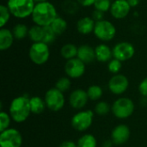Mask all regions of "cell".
I'll return each mask as SVG.
<instances>
[{
  "label": "cell",
  "mask_w": 147,
  "mask_h": 147,
  "mask_svg": "<svg viewBox=\"0 0 147 147\" xmlns=\"http://www.w3.org/2000/svg\"><path fill=\"white\" fill-rule=\"evenodd\" d=\"M48 46L49 45L43 42L33 43L28 52L30 60L37 65L46 64L50 58V49Z\"/></svg>",
  "instance_id": "5"
},
{
  "label": "cell",
  "mask_w": 147,
  "mask_h": 147,
  "mask_svg": "<svg viewBox=\"0 0 147 147\" xmlns=\"http://www.w3.org/2000/svg\"><path fill=\"white\" fill-rule=\"evenodd\" d=\"M50 27L52 28V29L54 31V33L58 35H61L63 34L66 29H67V27H68V24H67V22L60 17V16H58L53 22L52 24L50 25Z\"/></svg>",
  "instance_id": "22"
},
{
  "label": "cell",
  "mask_w": 147,
  "mask_h": 147,
  "mask_svg": "<svg viewBox=\"0 0 147 147\" xmlns=\"http://www.w3.org/2000/svg\"><path fill=\"white\" fill-rule=\"evenodd\" d=\"M11 13L8 9L7 5L1 4L0 5V27L4 28V26L8 23L10 18Z\"/></svg>",
  "instance_id": "30"
},
{
  "label": "cell",
  "mask_w": 147,
  "mask_h": 147,
  "mask_svg": "<svg viewBox=\"0 0 147 147\" xmlns=\"http://www.w3.org/2000/svg\"><path fill=\"white\" fill-rule=\"evenodd\" d=\"M47 108H48L51 111L58 112L61 110L65 103V99L64 93L59 90L57 88H51L49 89L44 97Z\"/></svg>",
  "instance_id": "7"
},
{
  "label": "cell",
  "mask_w": 147,
  "mask_h": 147,
  "mask_svg": "<svg viewBox=\"0 0 147 147\" xmlns=\"http://www.w3.org/2000/svg\"><path fill=\"white\" fill-rule=\"evenodd\" d=\"M31 113L34 115H40L44 112L47 108L45 100L40 96H33L29 99Z\"/></svg>",
  "instance_id": "20"
},
{
  "label": "cell",
  "mask_w": 147,
  "mask_h": 147,
  "mask_svg": "<svg viewBox=\"0 0 147 147\" xmlns=\"http://www.w3.org/2000/svg\"><path fill=\"white\" fill-rule=\"evenodd\" d=\"M93 34L98 40L103 42H108L115 37L116 28L111 22L103 19L102 21L96 22Z\"/></svg>",
  "instance_id": "6"
},
{
  "label": "cell",
  "mask_w": 147,
  "mask_h": 147,
  "mask_svg": "<svg viewBox=\"0 0 147 147\" xmlns=\"http://www.w3.org/2000/svg\"><path fill=\"white\" fill-rule=\"evenodd\" d=\"M22 136L15 128H8L0 134V147H22Z\"/></svg>",
  "instance_id": "9"
},
{
  "label": "cell",
  "mask_w": 147,
  "mask_h": 147,
  "mask_svg": "<svg viewBox=\"0 0 147 147\" xmlns=\"http://www.w3.org/2000/svg\"><path fill=\"white\" fill-rule=\"evenodd\" d=\"M110 110H111V106L107 102H104V101L98 102L96 104L95 109H94L95 114H96L100 116L107 115L110 112Z\"/></svg>",
  "instance_id": "29"
},
{
  "label": "cell",
  "mask_w": 147,
  "mask_h": 147,
  "mask_svg": "<svg viewBox=\"0 0 147 147\" xmlns=\"http://www.w3.org/2000/svg\"><path fill=\"white\" fill-rule=\"evenodd\" d=\"M65 72L66 76L70 78H79L85 72V64L78 58L66 60V63L65 65Z\"/></svg>",
  "instance_id": "12"
},
{
  "label": "cell",
  "mask_w": 147,
  "mask_h": 147,
  "mask_svg": "<svg viewBox=\"0 0 147 147\" xmlns=\"http://www.w3.org/2000/svg\"><path fill=\"white\" fill-rule=\"evenodd\" d=\"M139 91L143 96V97L147 98V78H144L140 82V84L139 85Z\"/></svg>",
  "instance_id": "35"
},
{
  "label": "cell",
  "mask_w": 147,
  "mask_h": 147,
  "mask_svg": "<svg viewBox=\"0 0 147 147\" xmlns=\"http://www.w3.org/2000/svg\"><path fill=\"white\" fill-rule=\"evenodd\" d=\"M130 136V128L125 124H120L116 126L111 133V140L115 146H121L127 143Z\"/></svg>",
  "instance_id": "14"
},
{
  "label": "cell",
  "mask_w": 147,
  "mask_h": 147,
  "mask_svg": "<svg viewBox=\"0 0 147 147\" xmlns=\"http://www.w3.org/2000/svg\"><path fill=\"white\" fill-rule=\"evenodd\" d=\"M134 103L128 97H120L111 105L112 114L118 119H127L134 112Z\"/></svg>",
  "instance_id": "4"
},
{
  "label": "cell",
  "mask_w": 147,
  "mask_h": 147,
  "mask_svg": "<svg viewBox=\"0 0 147 147\" xmlns=\"http://www.w3.org/2000/svg\"><path fill=\"white\" fill-rule=\"evenodd\" d=\"M113 146H115V144L113 143L112 140H107L102 143V147H113Z\"/></svg>",
  "instance_id": "40"
},
{
  "label": "cell",
  "mask_w": 147,
  "mask_h": 147,
  "mask_svg": "<svg viewBox=\"0 0 147 147\" xmlns=\"http://www.w3.org/2000/svg\"><path fill=\"white\" fill-rule=\"evenodd\" d=\"M113 57L121 62L131 59L135 54V48L134 45L127 41H121L115 45L112 49Z\"/></svg>",
  "instance_id": "10"
},
{
  "label": "cell",
  "mask_w": 147,
  "mask_h": 147,
  "mask_svg": "<svg viewBox=\"0 0 147 147\" xmlns=\"http://www.w3.org/2000/svg\"><path fill=\"white\" fill-rule=\"evenodd\" d=\"M79 6L76 0H65L62 3V9L65 14L73 16L79 10Z\"/></svg>",
  "instance_id": "26"
},
{
  "label": "cell",
  "mask_w": 147,
  "mask_h": 147,
  "mask_svg": "<svg viewBox=\"0 0 147 147\" xmlns=\"http://www.w3.org/2000/svg\"><path fill=\"white\" fill-rule=\"evenodd\" d=\"M127 3H129V5L132 8H134V7L138 6L140 2V0H127Z\"/></svg>",
  "instance_id": "39"
},
{
  "label": "cell",
  "mask_w": 147,
  "mask_h": 147,
  "mask_svg": "<svg viewBox=\"0 0 147 147\" xmlns=\"http://www.w3.org/2000/svg\"><path fill=\"white\" fill-rule=\"evenodd\" d=\"M14 35L12 31L6 28H1L0 29V50L6 51L9 49L14 43Z\"/></svg>",
  "instance_id": "19"
},
{
  "label": "cell",
  "mask_w": 147,
  "mask_h": 147,
  "mask_svg": "<svg viewBox=\"0 0 147 147\" xmlns=\"http://www.w3.org/2000/svg\"><path fill=\"white\" fill-rule=\"evenodd\" d=\"M56 37H57V34L54 33V31L52 29L50 26L43 27V37H42L43 43L50 45L55 41Z\"/></svg>",
  "instance_id": "28"
},
{
  "label": "cell",
  "mask_w": 147,
  "mask_h": 147,
  "mask_svg": "<svg viewBox=\"0 0 147 147\" xmlns=\"http://www.w3.org/2000/svg\"><path fill=\"white\" fill-rule=\"evenodd\" d=\"M48 0H34V2L37 3H42V2H47Z\"/></svg>",
  "instance_id": "41"
},
{
  "label": "cell",
  "mask_w": 147,
  "mask_h": 147,
  "mask_svg": "<svg viewBox=\"0 0 147 147\" xmlns=\"http://www.w3.org/2000/svg\"><path fill=\"white\" fill-rule=\"evenodd\" d=\"M11 117L9 114H7L4 111L0 112V132H3L8 128H9L10 121H11Z\"/></svg>",
  "instance_id": "32"
},
{
  "label": "cell",
  "mask_w": 147,
  "mask_h": 147,
  "mask_svg": "<svg viewBox=\"0 0 147 147\" xmlns=\"http://www.w3.org/2000/svg\"><path fill=\"white\" fill-rule=\"evenodd\" d=\"M131 9L132 7L127 0H115L111 4L109 12L115 19L121 20L129 15Z\"/></svg>",
  "instance_id": "13"
},
{
  "label": "cell",
  "mask_w": 147,
  "mask_h": 147,
  "mask_svg": "<svg viewBox=\"0 0 147 147\" xmlns=\"http://www.w3.org/2000/svg\"><path fill=\"white\" fill-rule=\"evenodd\" d=\"M94 114L95 112L92 110L79 111L72 116L71 121V127L78 132H84L88 130L93 123Z\"/></svg>",
  "instance_id": "8"
},
{
  "label": "cell",
  "mask_w": 147,
  "mask_h": 147,
  "mask_svg": "<svg viewBox=\"0 0 147 147\" xmlns=\"http://www.w3.org/2000/svg\"><path fill=\"white\" fill-rule=\"evenodd\" d=\"M29 97L26 95L19 96L14 98L9 108V114L11 119L16 123L24 122L30 115L31 109L29 104Z\"/></svg>",
  "instance_id": "2"
},
{
  "label": "cell",
  "mask_w": 147,
  "mask_h": 147,
  "mask_svg": "<svg viewBox=\"0 0 147 147\" xmlns=\"http://www.w3.org/2000/svg\"><path fill=\"white\" fill-rule=\"evenodd\" d=\"M28 38L30 40L34 43V42H42V37H43V27L38 26V25H34L29 28L28 30Z\"/></svg>",
  "instance_id": "23"
},
{
  "label": "cell",
  "mask_w": 147,
  "mask_h": 147,
  "mask_svg": "<svg viewBox=\"0 0 147 147\" xmlns=\"http://www.w3.org/2000/svg\"><path fill=\"white\" fill-rule=\"evenodd\" d=\"M55 6L49 1L35 3L31 18L35 25L46 27L50 26L58 17Z\"/></svg>",
  "instance_id": "1"
},
{
  "label": "cell",
  "mask_w": 147,
  "mask_h": 147,
  "mask_svg": "<svg viewBox=\"0 0 147 147\" xmlns=\"http://www.w3.org/2000/svg\"><path fill=\"white\" fill-rule=\"evenodd\" d=\"M89 100L87 91L82 89L73 90L69 96V103L74 109H82L85 107Z\"/></svg>",
  "instance_id": "15"
},
{
  "label": "cell",
  "mask_w": 147,
  "mask_h": 147,
  "mask_svg": "<svg viewBox=\"0 0 147 147\" xmlns=\"http://www.w3.org/2000/svg\"><path fill=\"white\" fill-rule=\"evenodd\" d=\"M108 86L111 93L116 96H120L125 93L128 89L129 80L123 74H115L109 79Z\"/></svg>",
  "instance_id": "11"
},
{
  "label": "cell",
  "mask_w": 147,
  "mask_h": 147,
  "mask_svg": "<svg viewBox=\"0 0 147 147\" xmlns=\"http://www.w3.org/2000/svg\"><path fill=\"white\" fill-rule=\"evenodd\" d=\"M91 17L93 18V20H94L95 22L102 21V20L104 19V12L100 11V10H97V9H95V10L92 12Z\"/></svg>",
  "instance_id": "36"
},
{
  "label": "cell",
  "mask_w": 147,
  "mask_h": 147,
  "mask_svg": "<svg viewBox=\"0 0 147 147\" xmlns=\"http://www.w3.org/2000/svg\"><path fill=\"white\" fill-rule=\"evenodd\" d=\"M77 146L78 147H96L97 141L94 135L87 134L78 139Z\"/></svg>",
  "instance_id": "25"
},
{
  "label": "cell",
  "mask_w": 147,
  "mask_h": 147,
  "mask_svg": "<svg viewBox=\"0 0 147 147\" xmlns=\"http://www.w3.org/2000/svg\"><path fill=\"white\" fill-rule=\"evenodd\" d=\"M77 58H78L85 65L92 63L96 59L95 48L87 44L81 45L80 47H78Z\"/></svg>",
  "instance_id": "16"
},
{
  "label": "cell",
  "mask_w": 147,
  "mask_h": 147,
  "mask_svg": "<svg viewBox=\"0 0 147 147\" xmlns=\"http://www.w3.org/2000/svg\"><path fill=\"white\" fill-rule=\"evenodd\" d=\"M122 68V62L113 58L109 63H108V70L109 72L113 73L114 75L119 74L120 71Z\"/></svg>",
  "instance_id": "33"
},
{
  "label": "cell",
  "mask_w": 147,
  "mask_h": 147,
  "mask_svg": "<svg viewBox=\"0 0 147 147\" xmlns=\"http://www.w3.org/2000/svg\"><path fill=\"white\" fill-rule=\"evenodd\" d=\"M29 28L24 23H17L11 29L12 34L16 40H22L28 35Z\"/></svg>",
  "instance_id": "24"
},
{
  "label": "cell",
  "mask_w": 147,
  "mask_h": 147,
  "mask_svg": "<svg viewBox=\"0 0 147 147\" xmlns=\"http://www.w3.org/2000/svg\"><path fill=\"white\" fill-rule=\"evenodd\" d=\"M80 6L83 7H90L91 5H94L96 0H76Z\"/></svg>",
  "instance_id": "37"
},
{
  "label": "cell",
  "mask_w": 147,
  "mask_h": 147,
  "mask_svg": "<svg viewBox=\"0 0 147 147\" xmlns=\"http://www.w3.org/2000/svg\"><path fill=\"white\" fill-rule=\"evenodd\" d=\"M111 4H112L111 0H96L93 6L95 9H97L105 13L107 11H109Z\"/></svg>",
  "instance_id": "34"
},
{
  "label": "cell",
  "mask_w": 147,
  "mask_h": 147,
  "mask_svg": "<svg viewBox=\"0 0 147 147\" xmlns=\"http://www.w3.org/2000/svg\"><path fill=\"white\" fill-rule=\"evenodd\" d=\"M59 147H78V146L72 140H65L59 145Z\"/></svg>",
  "instance_id": "38"
},
{
  "label": "cell",
  "mask_w": 147,
  "mask_h": 147,
  "mask_svg": "<svg viewBox=\"0 0 147 147\" xmlns=\"http://www.w3.org/2000/svg\"><path fill=\"white\" fill-rule=\"evenodd\" d=\"M55 88H57L61 92H66L71 88V80L68 77H62L60 78L55 84Z\"/></svg>",
  "instance_id": "31"
},
{
  "label": "cell",
  "mask_w": 147,
  "mask_h": 147,
  "mask_svg": "<svg viewBox=\"0 0 147 147\" xmlns=\"http://www.w3.org/2000/svg\"><path fill=\"white\" fill-rule=\"evenodd\" d=\"M96 22L91 16H84L77 22V30L79 34L87 35L94 31Z\"/></svg>",
  "instance_id": "18"
},
{
  "label": "cell",
  "mask_w": 147,
  "mask_h": 147,
  "mask_svg": "<svg viewBox=\"0 0 147 147\" xmlns=\"http://www.w3.org/2000/svg\"><path fill=\"white\" fill-rule=\"evenodd\" d=\"M96 59L101 63H109L113 57V51L105 43H101L95 47Z\"/></svg>",
  "instance_id": "17"
},
{
  "label": "cell",
  "mask_w": 147,
  "mask_h": 147,
  "mask_svg": "<svg viewBox=\"0 0 147 147\" xmlns=\"http://www.w3.org/2000/svg\"><path fill=\"white\" fill-rule=\"evenodd\" d=\"M86 91H87L89 99L91 101H98L102 98L103 95V90L102 87L96 84H93L90 86Z\"/></svg>",
  "instance_id": "27"
},
{
  "label": "cell",
  "mask_w": 147,
  "mask_h": 147,
  "mask_svg": "<svg viewBox=\"0 0 147 147\" xmlns=\"http://www.w3.org/2000/svg\"><path fill=\"white\" fill-rule=\"evenodd\" d=\"M78 47L72 43H66L60 48V55L66 60L77 58Z\"/></svg>",
  "instance_id": "21"
},
{
  "label": "cell",
  "mask_w": 147,
  "mask_h": 147,
  "mask_svg": "<svg viewBox=\"0 0 147 147\" xmlns=\"http://www.w3.org/2000/svg\"><path fill=\"white\" fill-rule=\"evenodd\" d=\"M6 5L11 16L18 19H24L32 16L35 2L34 0H8Z\"/></svg>",
  "instance_id": "3"
}]
</instances>
